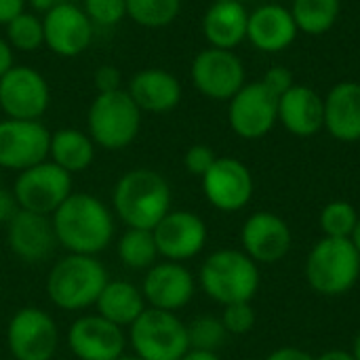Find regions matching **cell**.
Instances as JSON below:
<instances>
[{
	"instance_id": "obj_18",
	"label": "cell",
	"mask_w": 360,
	"mask_h": 360,
	"mask_svg": "<svg viewBox=\"0 0 360 360\" xmlns=\"http://www.w3.org/2000/svg\"><path fill=\"white\" fill-rule=\"evenodd\" d=\"M141 293L148 308L177 312L192 302L196 293V278L179 262H156L146 270Z\"/></svg>"
},
{
	"instance_id": "obj_22",
	"label": "cell",
	"mask_w": 360,
	"mask_h": 360,
	"mask_svg": "<svg viewBox=\"0 0 360 360\" xmlns=\"http://www.w3.org/2000/svg\"><path fill=\"white\" fill-rule=\"evenodd\" d=\"M127 93L141 112L167 114L181 101V82L162 68H146L131 76Z\"/></svg>"
},
{
	"instance_id": "obj_43",
	"label": "cell",
	"mask_w": 360,
	"mask_h": 360,
	"mask_svg": "<svg viewBox=\"0 0 360 360\" xmlns=\"http://www.w3.org/2000/svg\"><path fill=\"white\" fill-rule=\"evenodd\" d=\"M314 360H356L352 352H346V350H329V352H323L321 356H316Z\"/></svg>"
},
{
	"instance_id": "obj_4",
	"label": "cell",
	"mask_w": 360,
	"mask_h": 360,
	"mask_svg": "<svg viewBox=\"0 0 360 360\" xmlns=\"http://www.w3.org/2000/svg\"><path fill=\"white\" fill-rule=\"evenodd\" d=\"M198 285L209 300L221 306L251 302L262 285L259 266L245 251L219 249L202 262Z\"/></svg>"
},
{
	"instance_id": "obj_14",
	"label": "cell",
	"mask_w": 360,
	"mask_h": 360,
	"mask_svg": "<svg viewBox=\"0 0 360 360\" xmlns=\"http://www.w3.org/2000/svg\"><path fill=\"white\" fill-rule=\"evenodd\" d=\"M200 179L205 198L221 213H238L253 198V175L238 158H217Z\"/></svg>"
},
{
	"instance_id": "obj_3",
	"label": "cell",
	"mask_w": 360,
	"mask_h": 360,
	"mask_svg": "<svg viewBox=\"0 0 360 360\" xmlns=\"http://www.w3.org/2000/svg\"><path fill=\"white\" fill-rule=\"evenodd\" d=\"M108 281V270L97 257L68 253L51 266L44 291L55 308L80 312L95 306Z\"/></svg>"
},
{
	"instance_id": "obj_20",
	"label": "cell",
	"mask_w": 360,
	"mask_h": 360,
	"mask_svg": "<svg viewBox=\"0 0 360 360\" xmlns=\"http://www.w3.org/2000/svg\"><path fill=\"white\" fill-rule=\"evenodd\" d=\"M6 245L11 253L25 264H42L59 247L51 217L23 209L6 224Z\"/></svg>"
},
{
	"instance_id": "obj_5",
	"label": "cell",
	"mask_w": 360,
	"mask_h": 360,
	"mask_svg": "<svg viewBox=\"0 0 360 360\" xmlns=\"http://www.w3.org/2000/svg\"><path fill=\"white\" fill-rule=\"evenodd\" d=\"M141 110L127 93L118 89L112 93H97L89 105L86 114V133L93 143L116 152L129 148L141 129Z\"/></svg>"
},
{
	"instance_id": "obj_21",
	"label": "cell",
	"mask_w": 360,
	"mask_h": 360,
	"mask_svg": "<svg viewBox=\"0 0 360 360\" xmlns=\"http://www.w3.org/2000/svg\"><path fill=\"white\" fill-rule=\"evenodd\" d=\"M297 25L289 8L281 4H262L249 13L247 38L262 53H281L297 38Z\"/></svg>"
},
{
	"instance_id": "obj_23",
	"label": "cell",
	"mask_w": 360,
	"mask_h": 360,
	"mask_svg": "<svg viewBox=\"0 0 360 360\" xmlns=\"http://www.w3.org/2000/svg\"><path fill=\"white\" fill-rule=\"evenodd\" d=\"M278 120L295 137H312L325 129V101L310 86L295 84L278 97Z\"/></svg>"
},
{
	"instance_id": "obj_30",
	"label": "cell",
	"mask_w": 360,
	"mask_h": 360,
	"mask_svg": "<svg viewBox=\"0 0 360 360\" xmlns=\"http://www.w3.org/2000/svg\"><path fill=\"white\" fill-rule=\"evenodd\" d=\"M181 11V0H127V17L141 27L171 25Z\"/></svg>"
},
{
	"instance_id": "obj_13",
	"label": "cell",
	"mask_w": 360,
	"mask_h": 360,
	"mask_svg": "<svg viewBox=\"0 0 360 360\" xmlns=\"http://www.w3.org/2000/svg\"><path fill=\"white\" fill-rule=\"evenodd\" d=\"M278 120V97L262 82H245V86L230 99L228 122L243 139L266 137Z\"/></svg>"
},
{
	"instance_id": "obj_39",
	"label": "cell",
	"mask_w": 360,
	"mask_h": 360,
	"mask_svg": "<svg viewBox=\"0 0 360 360\" xmlns=\"http://www.w3.org/2000/svg\"><path fill=\"white\" fill-rule=\"evenodd\" d=\"M17 211H19V205H17L13 190L0 186V224L6 226L17 215Z\"/></svg>"
},
{
	"instance_id": "obj_48",
	"label": "cell",
	"mask_w": 360,
	"mask_h": 360,
	"mask_svg": "<svg viewBox=\"0 0 360 360\" xmlns=\"http://www.w3.org/2000/svg\"><path fill=\"white\" fill-rule=\"evenodd\" d=\"M118 360H141V359H137L135 354H133V356H127V354H122V356H120Z\"/></svg>"
},
{
	"instance_id": "obj_24",
	"label": "cell",
	"mask_w": 360,
	"mask_h": 360,
	"mask_svg": "<svg viewBox=\"0 0 360 360\" xmlns=\"http://www.w3.org/2000/svg\"><path fill=\"white\" fill-rule=\"evenodd\" d=\"M325 101V129L344 143L360 141V84L354 80L338 82Z\"/></svg>"
},
{
	"instance_id": "obj_1",
	"label": "cell",
	"mask_w": 360,
	"mask_h": 360,
	"mask_svg": "<svg viewBox=\"0 0 360 360\" xmlns=\"http://www.w3.org/2000/svg\"><path fill=\"white\" fill-rule=\"evenodd\" d=\"M59 247L76 255L97 257L116 236V215L101 198L72 192L51 215Z\"/></svg>"
},
{
	"instance_id": "obj_49",
	"label": "cell",
	"mask_w": 360,
	"mask_h": 360,
	"mask_svg": "<svg viewBox=\"0 0 360 360\" xmlns=\"http://www.w3.org/2000/svg\"><path fill=\"white\" fill-rule=\"evenodd\" d=\"M238 2H247V0H238Z\"/></svg>"
},
{
	"instance_id": "obj_19",
	"label": "cell",
	"mask_w": 360,
	"mask_h": 360,
	"mask_svg": "<svg viewBox=\"0 0 360 360\" xmlns=\"http://www.w3.org/2000/svg\"><path fill=\"white\" fill-rule=\"evenodd\" d=\"M240 243L243 251L257 266H270L285 259V255L291 251L293 234L283 217L270 211H257L245 221Z\"/></svg>"
},
{
	"instance_id": "obj_8",
	"label": "cell",
	"mask_w": 360,
	"mask_h": 360,
	"mask_svg": "<svg viewBox=\"0 0 360 360\" xmlns=\"http://www.w3.org/2000/svg\"><path fill=\"white\" fill-rule=\"evenodd\" d=\"M6 348L13 360H53L59 348V327L46 310L25 306L6 325Z\"/></svg>"
},
{
	"instance_id": "obj_28",
	"label": "cell",
	"mask_w": 360,
	"mask_h": 360,
	"mask_svg": "<svg viewBox=\"0 0 360 360\" xmlns=\"http://www.w3.org/2000/svg\"><path fill=\"white\" fill-rule=\"evenodd\" d=\"M289 11L300 32L308 36H323L335 25L342 0H293Z\"/></svg>"
},
{
	"instance_id": "obj_29",
	"label": "cell",
	"mask_w": 360,
	"mask_h": 360,
	"mask_svg": "<svg viewBox=\"0 0 360 360\" xmlns=\"http://www.w3.org/2000/svg\"><path fill=\"white\" fill-rule=\"evenodd\" d=\"M118 257L129 270H150L160 257L152 230L127 228L118 238Z\"/></svg>"
},
{
	"instance_id": "obj_38",
	"label": "cell",
	"mask_w": 360,
	"mask_h": 360,
	"mask_svg": "<svg viewBox=\"0 0 360 360\" xmlns=\"http://www.w3.org/2000/svg\"><path fill=\"white\" fill-rule=\"evenodd\" d=\"M122 82V74L116 65L112 63H105V65H99L95 72H93V84H95V91L97 93H112V91H118L122 89L120 86Z\"/></svg>"
},
{
	"instance_id": "obj_37",
	"label": "cell",
	"mask_w": 360,
	"mask_h": 360,
	"mask_svg": "<svg viewBox=\"0 0 360 360\" xmlns=\"http://www.w3.org/2000/svg\"><path fill=\"white\" fill-rule=\"evenodd\" d=\"M276 97L285 95L291 86H295V78H293V72L285 65H274L266 72L264 80H262Z\"/></svg>"
},
{
	"instance_id": "obj_45",
	"label": "cell",
	"mask_w": 360,
	"mask_h": 360,
	"mask_svg": "<svg viewBox=\"0 0 360 360\" xmlns=\"http://www.w3.org/2000/svg\"><path fill=\"white\" fill-rule=\"evenodd\" d=\"M181 360H221L217 352H205V350H188V354Z\"/></svg>"
},
{
	"instance_id": "obj_46",
	"label": "cell",
	"mask_w": 360,
	"mask_h": 360,
	"mask_svg": "<svg viewBox=\"0 0 360 360\" xmlns=\"http://www.w3.org/2000/svg\"><path fill=\"white\" fill-rule=\"evenodd\" d=\"M350 240H352V245L356 247V251L360 253V217H359V224H356V228H354V232H352V236H350Z\"/></svg>"
},
{
	"instance_id": "obj_50",
	"label": "cell",
	"mask_w": 360,
	"mask_h": 360,
	"mask_svg": "<svg viewBox=\"0 0 360 360\" xmlns=\"http://www.w3.org/2000/svg\"><path fill=\"white\" fill-rule=\"evenodd\" d=\"M74 360H80V359H74Z\"/></svg>"
},
{
	"instance_id": "obj_47",
	"label": "cell",
	"mask_w": 360,
	"mask_h": 360,
	"mask_svg": "<svg viewBox=\"0 0 360 360\" xmlns=\"http://www.w3.org/2000/svg\"><path fill=\"white\" fill-rule=\"evenodd\" d=\"M352 354H354V359L360 360V329H359V333H356V338H354V348H352Z\"/></svg>"
},
{
	"instance_id": "obj_41",
	"label": "cell",
	"mask_w": 360,
	"mask_h": 360,
	"mask_svg": "<svg viewBox=\"0 0 360 360\" xmlns=\"http://www.w3.org/2000/svg\"><path fill=\"white\" fill-rule=\"evenodd\" d=\"M264 360H314L312 354H308L306 350H300V348H278L274 350L272 354H268Z\"/></svg>"
},
{
	"instance_id": "obj_9",
	"label": "cell",
	"mask_w": 360,
	"mask_h": 360,
	"mask_svg": "<svg viewBox=\"0 0 360 360\" xmlns=\"http://www.w3.org/2000/svg\"><path fill=\"white\" fill-rule=\"evenodd\" d=\"M11 190L17 198L19 209L46 217H51L61 207V202L74 192L72 175L51 160L38 162L17 173Z\"/></svg>"
},
{
	"instance_id": "obj_35",
	"label": "cell",
	"mask_w": 360,
	"mask_h": 360,
	"mask_svg": "<svg viewBox=\"0 0 360 360\" xmlns=\"http://www.w3.org/2000/svg\"><path fill=\"white\" fill-rule=\"evenodd\" d=\"M84 13L93 25L112 27L127 17V0H84Z\"/></svg>"
},
{
	"instance_id": "obj_34",
	"label": "cell",
	"mask_w": 360,
	"mask_h": 360,
	"mask_svg": "<svg viewBox=\"0 0 360 360\" xmlns=\"http://www.w3.org/2000/svg\"><path fill=\"white\" fill-rule=\"evenodd\" d=\"M219 319H221L228 335H247L253 331V327L257 323L251 302H236V304L224 306V312Z\"/></svg>"
},
{
	"instance_id": "obj_40",
	"label": "cell",
	"mask_w": 360,
	"mask_h": 360,
	"mask_svg": "<svg viewBox=\"0 0 360 360\" xmlns=\"http://www.w3.org/2000/svg\"><path fill=\"white\" fill-rule=\"evenodd\" d=\"M27 0H0V25H6L11 19L25 11Z\"/></svg>"
},
{
	"instance_id": "obj_17",
	"label": "cell",
	"mask_w": 360,
	"mask_h": 360,
	"mask_svg": "<svg viewBox=\"0 0 360 360\" xmlns=\"http://www.w3.org/2000/svg\"><path fill=\"white\" fill-rule=\"evenodd\" d=\"M44 44L59 57L82 55L93 40V21L84 8L74 2H57L49 13L42 15Z\"/></svg>"
},
{
	"instance_id": "obj_27",
	"label": "cell",
	"mask_w": 360,
	"mask_h": 360,
	"mask_svg": "<svg viewBox=\"0 0 360 360\" xmlns=\"http://www.w3.org/2000/svg\"><path fill=\"white\" fill-rule=\"evenodd\" d=\"M95 143L89 133L65 127L51 133V148H49V160L55 162L65 173H82L86 171L95 160Z\"/></svg>"
},
{
	"instance_id": "obj_33",
	"label": "cell",
	"mask_w": 360,
	"mask_h": 360,
	"mask_svg": "<svg viewBox=\"0 0 360 360\" xmlns=\"http://www.w3.org/2000/svg\"><path fill=\"white\" fill-rule=\"evenodd\" d=\"M188 329V342L190 350H205V352H217L228 338V331L217 316H196L186 325Z\"/></svg>"
},
{
	"instance_id": "obj_11",
	"label": "cell",
	"mask_w": 360,
	"mask_h": 360,
	"mask_svg": "<svg viewBox=\"0 0 360 360\" xmlns=\"http://www.w3.org/2000/svg\"><path fill=\"white\" fill-rule=\"evenodd\" d=\"M51 103L46 78L30 65H13L0 78V110L6 118L40 120Z\"/></svg>"
},
{
	"instance_id": "obj_32",
	"label": "cell",
	"mask_w": 360,
	"mask_h": 360,
	"mask_svg": "<svg viewBox=\"0 0 360 360\" xmlns=\"http://www.w3.org/2000/svg\"><path fill=\"white\" fill-rule=\"evenodd\" d=\"M359 217L354 205L346 200H333L323 207L319 224L327 238H350L359 224Z\"/></svg>"
},
{
	"instance_id": "obj_44",
	"label": "cell",
	"mask_w": 360,
	"mask_h": 360,
	"mask_svg": "<svg viewBox=\"0 0 360 360\" xmlns=\"http://www.w3.org/2000/svg\"><path fill=\"white\" fill-rule=\"evenodd\" d=\"M57 2H61V0H27V4L34 8V13H40V15L49 13Z\"/></svg>"
},
{
	"instance_id": "obj_26",
	"label": "cell",
	"mask_w": 360,
	"mask_h": 360,
	"mask_svg": "<svg viewBox=\"0 0 360 360\" xmlns=\"http://www.w3.org/2000/svg\"><path fill=\"white\" fill-rule=\"evenodd\" d=\"M148 304L143 300L141 287L129 281H108L95 302L97 314L122 329H129L143 314Z\"/></svg>"
},
{
	"instance_id": "obj_7",
	"label": "cell",
	"mask_w": 360,
	"mask_h": 360,
	"mask_svg": "<svg viewBox=\"0 0 360 360\" xmlns=\"http://www.w3.org/2000/svg\"><path fill=\"white\" fill-rule=\"evenodd\" d=\"M127 340L141 360H181L190 350L186 323L175 312L156 308L143 310L129 327Z\"/></svg>"
},
{
	"instance_id": "obj_36",
	"label": "cell",
	"mask_w": 360,
	"mask_h": 360,
	"mask_svg": "<svg viewBox=\"0 0 360 360\" xmlns=\"http://www.w3.org/2000/svg\"><path fill=\"white\" fill-rule=\"evenodd\" d=\"M215 160H217V156H215L213 148H209L205 143H194L184 154V167H186V171L192 173V175H196V177H202L213 167Z\"/></svg>"
},
{
	"instance_id": "obj_15",
	"label": "cell",
	"mask_w": 360,
	"mask_h": 360,
	"mask_svg": "<svg viewBox=\"0 0 360 360\" xmlns=\"http://www.w3.org/2000/svg\"><path fill=\"white\" fill-rule=\"evenodd\" d=\"M158 255L167 262H188L202 253L209 232L200 215L184 209H171L152 230Z\"/></svg>"
},
{
	"instance_id": "obj_42",
	"label": "cell",
	"mask_w": 360,
	"mask_h": 360,
	"mask_svg": "<svg viewBox=\"0 0 360 360\" xmlns=\"http://www.w3.org/2000/svg\"><path fill=\"white\" fill-rule=\"evenodd\" d=\"M15 65V51L6 42V38H0V78Z\"/></svg>"
},
{
	"instance_id": "obj_10",
	"label": "cell",
	"mask_w": 360,
	"mask_h": 360,
	"mask_svg": "<svg viewBox=\"0 0 360 360\" xmlns=\"http://www.w3.org/2000/svg\"><path fill=\"white\" fill-rule=\"evenodd\" d=\"M190 78L198 93L215 101H230L245 86V65L234 51L226 49H205L200 51L192 65Z\"/></svg>"
},
{
	"instance_id": "obj_16",
	"label": "cell",
	"mask_w": 360,
	"mask_h": 360,
	"mask_svg": "<svg viewBox=\"0 0 360 360\" xmlns=\"http://www.w3.org/2000/svg\"><path fill=\"white\" fill-rule=\"evenodd\" d=\"M127 342L124 329L97 312L78 316L68 329V346L74 359L80 360H118L124 354Z\"/></svg>"
},
{
	"instance_id": "obj_25",
	"label": "cell",
	"mask_w": 360,
	"mask_h": 360,
	"mask_svg": "<svg viewBox=\"0 0 360 360\" xmlns=\"http://www.w3.org/2000/svg\"><path fill=\"white\" fill-rule=\"evenodd\" d=\"M249 13L245 2L215 0L202 17V34L213 49H236L247 38Z\"/></svg>"
},
{
	"instance_id": "obj_2",
	"label": "cell",
	"mask_w": 360,
	"mask_h": 360,
	"mask_svg": "<svg viewBox=\"0 0 360 360\" xmlns=\"http://www.w3.org/2000/svg\"><path fill=\"white\" fill-rule=\"evenodd\" d=\"M112 211L127 228L154 230L171 211V186L154 169H131L112 190Z\"/></svg>"
},
{
	"instance_id": "obj_31",
	"label": "cell",
	"mask_w": 360,
	"mask_h": 360,
	"mask_svg": "<svg viewBox=\"0 0 360 360\" xmlns=\"http://www.w3.org/2000/svg\"><path fill=\"white\" fill-rule=\"evenodd\" d=\"M4 27H6V42L13 46V51L32 53L44 44L42 17H38L36 13L23 11L21 15L11 19Z\"/></svg>"
},
{
	"instance_id": "obj_12",
	"label": "cell",
	"mask_w": 360,
	"mask_h": 360,
	"mask_svg": "<svg viewBox=\"0 0 360 360\" xmlns=\"http://www.w3.org/2000/svg\"><path fill=\"white\" fill-rule=\"evenodd\" d=\"M51 131L40 120H0V169L21 173L49 160Z\"/></svg>"
},
{
	"instance_id": "obj_6",
	"label": "cell",
	"mask_w": 360,
	"mask_h": 360,
	"mask_svg": "<svg viewBox=\"0 0 360 360\" xmlns=\"http://www.w3.org/2000/svg\"><path fill=\"white\" fill-rule=\"evenodd\" d=\"M360 276V253L350 238L323 236L306 259L308 285L325 297L346 295Z\"/></svg>"
}]
</instances>
